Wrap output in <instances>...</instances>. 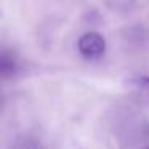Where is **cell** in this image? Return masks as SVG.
<instances>
[{
	"instance_id": "cell-1",
	"label": "cell",
	"mask_w": 149,
	"mask_h": 149,
	"mask_svg": "<svg viewBox=\"0 0 149 149\" xmlns=\"http://www.w3.org/2000/svg\"><path fill=\"white\" fill-rule=\"evenodd\" d=\"M79 52L87 59H98L106 52V40L98 32H87L79 39Z\"/></svg>"
},
{
	"instance_id": "cell-2",
	"label": "cell",
	"mask_w": 149,
	"mask_h": 149,
	"mask_svg": "<svg viewBox=\"0 0 149 149\" xmlns=\"http://www.w3.org/2000/svg\"><path fill=\"white\" fill-rule=\"evenodd\" d=\"M18 71V61L15 58L13 53H10L8 50H3L2 53V59H0V72L3 75V79H8Z\"/></svg>"
},
{
	"instance_id": "cell-3",
	"label": "cell",
	"mask_w": 149,
	"mask_h": 149,
	"mask_svg": "<svg viewBox=\"0 0 149 149\" xmlns=\"http://www.w3.org/2000/svg\"><path fill=\"white\" fill-rule=\"evenodd\" d=\"M13 149H43V148H42V144H40V143L37 141L36 138H31V136H27V138L18 139Z\"/></svg>"
},
{
	"instance_id": "cell-4",
	"label": "cell",
	"mask_w": 149,
	"mask_h": 149,
	"mask_svg": "<svg viewBox=\"0 0 149 149\" xmlns=\"http://www.w3.org/2000/svg\"><path fill=\"white\" fill-rule=\"evenodd\" d=\"M133 84L136 85V88H139V90H143L144 93L149 95V77H141V79H136Z\"/></svg>"
},
{
	"instance_id": "cell-5",
	"label": "cell",
	"mask_w": 149,
	"mask_h": 149,
	"mask_svg": "<svg viewBox=\"0 0 149 149\" xmlns=\"http://www.w3.org/2000/svg\"><path fill=\"white\" fill-rule=\"evenodd\" d=\"M144 149H149V148H144Z\"/></svg>"
}]
</instances>
